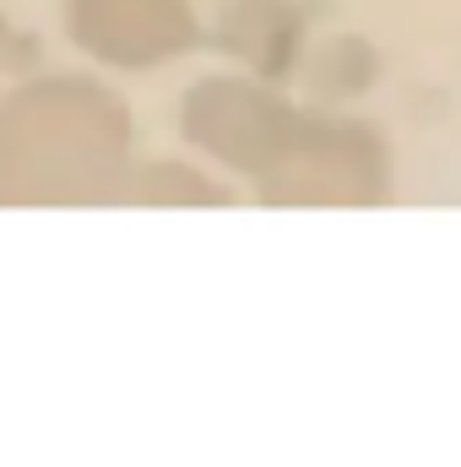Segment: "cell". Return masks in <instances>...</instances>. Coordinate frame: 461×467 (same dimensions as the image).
I'll use <instances>...</instances> for the list:
<instances>
[]
</instances>
